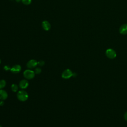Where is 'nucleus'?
Listing matches in <instances>:
<instances>
[{"label": "nucleus", "instance_id": "nucleus-1", "mask_svg": "<svg viewBox=\"0 0 127 127\" xmlns=\"http://www.w3.org/2000/svg\"><path fill=\"white\" fill-rule=\"evenodd\" d=\"M17 97L20 101H25L28 99V95L25 91L20 90L17 93Z\"/></svg>", "mask_w": 127, "mask_h": 127}, {"label": "nucleus", "instance_id": "nucleus-2", "mask_svg": "<svg viewBox=\"0 0 127 127\" xmlns=\"http://www.w3.org/2000/svg\"><path fill=\"white\" fill-rule=\"evenodd\" d=\"M106 56L110 59H113L116 57L117 54L116 51L112 49H108L105 52Z\"/></svg>", "mask_w": 127, "mask_h": 127}, {"label": "nucleus", "instance_id": "nucleus-3", "mask_svg": "<svg viewBox=\"0 0 127 127\" xmlns=\"http://www.w3.org/2000/svg\"><path fill=\"white\" fill-rule=\"evenodd\" d=\"M23 76L26 79H32L35 76V72L30 69H27L23 72Z\"/></svg>", "mask_w": 127, "mask_h": 127}, {"label": "nucleus", "instance_id": "nucleus-4", "mask_svg": "<svg viewBox=\"0 0 127 127\" xmlns=\"http://www.w3.org/2000/svg\"><path fill=\"white\" fill-rule=\"evenodd\" d=\"M73 75V72L69 69H66L64 70L62 73V76L64 79H68Z\"/></svg>", "mask_w": 127, "mask_h": 127}, {"label": "nucleus", "instance_id": "nucleus-5", "mask_svg": "<svg viewBox=\"0 0 127 127\" xmlns=\"http://www.w3.org/2000/svg\"><path fill=\"white\" fill-rule=\"evenodd\" d=\"M38 62L35 60H31L27 63V67L29 68H33L37 66Z\"/></svg>", "mask_w": 127, "mask_h": 127}, {"label": "nucleus", "instance_id": "nucleus-6", "mask_svg": "<svg viewBox=\"0 0 127 127\" xmlns=\"http://www.w3.org/2000/svg\"><path fill=\"white\" fill-rule=\"evenodd\" d=\"M28 85H29V82L27 80L25 79H23L21 80L19 83V86L20 88L23 89L26 88L28 86Z\"/></svg>", "mask_w": 127, "mask_h": 127}, {"label": "nucleus", "instance_id": "nucleus-7", "mask_svg": "<svg viewBox=\"0 0 127 127\" xmlns=\"http://www.w3.org/2000/svg\"><path fill=\"white\" fill-rule=\"evenodd\" d=\"M119 32L122 35L127 34V24H124L120 26Z\"/></svg>", "mask_w": 127, "mask_h": 127}, {"label": "nucleus", "instance_id": "nucleus-8", "mask_svg": "<svg viewBox=\"0 0 127 127\" xmlns=\"http://www.w3.org/2000/svg\"><path fill=\"white\" fill-rule=\"evenodd\" d=\"M21 67L19 64H15L13 65L10 69V71L14 73H17L21 71Z\"/></svg>", "mask_w": 127, "mask_h": 127}, {"label": "nucleus", "instance_id": "nucleus-9", "mask_svg": "<svg viewBox=\"0 0 127 127\" xmlns=\"http://www.w3.org/2000/svg\"><path fill=\"white\" fill-rule=\"evenodd\" d=\"M42 26L43 28L46 30V31H48L51 28V24L49 23V21H44L42 23Z\"/></svg>", "mask_w": 127, "mask_h": 127}, {"label": "nucleus", "instance_id": "nucleus-10", "mask_svg": "<svg viewBox=\"0 0 127 127\" xmlns=\"http://www.w3.org/2000/svg\"><path fill=\"white\" fill-rule=\"evenodd\" d=\"M7 93L5 90L2 89L0 90V99L2 100H5L7 98Z\"/></svg>", "mask_w": 127, "mask_h": 127}, {"label": "nucleus", "instance_id": "nucleus-11", "mask_svg": "<svg viewBox=\"0 0 127 127\" xmlns=\"http://www.w3.org/2000/svg\"><path fill=\"white\" fill-rule=\"evenodd\" d=\"M11 88L12 91L13 92H16L18 89V86L16 84H12L11 86Z\"/></svg>", "mask_w": 127, "mask_h": 127}, {"label": "nucleus", "instance_id": "nucleus-12", "mask_svg": "<svg viewBox=\"0 0 127 127\" xmlns=\"http://www.w3.org/2000/svg\"><path fill=\"white\" fill-rule=\"evenodd\" d=\"M5 85H6V82L4 80L2 79L0 80V89L4 87Z\"/></svg>", "mask_w": 127, "mask_h": 127}, {"label": "nucleus", "instance_id": "nucleus-13", "mask_svg": "<svg viewBox=\"0 0 127 127\" xmlns=\"http://www.w3.org/2000/svg\"><path fill=\"white\" fill-rule=\"evenodd\" d=\"M21 1L25 5H29L31 3V0H21Z\"/></svg>", "mask_w": 127, "mask_h": 127}, {"label": "nucleus", "instance_id": "nucleus-14", "mask_svg": "<svg viewBox=\"0 0 127 127\" xmlns=\"http://www.w3.org/2000/svg\"><path fill=\"white\" fill-rule=\"evenodd\" d=\"M41 72V69L39 67H37L35 70V73L36 74H40Z\"/></svg>", "mask_w": 127, "mask_h": 127}, {"label": "nucleus", "instance_id": "nucleus-15", "mask_svg": "<svg viewBox=\"0 0 127 127\" xmlns=\"http://www.w3.org/2000/svg\"><path fill=\"white\" fill-rule=\"evenodd\" d=\"M38 64H39V65H40L41 66H42L45 64V62L43 61H40L38 62Z\"/></svg>", "mask_w": 127, "mask_h": 127}, {"label": "nucleus", "instance_id": "nucleus-16", "mask_svg": "<svg viewBox=\"0 0 127 127\" xmlns=\"http://www.w3.org/2000/svg\"><path fill=\"white\" fill-rule=\"evenodd\" d=\"M4 69L5 70H10L11 68L9 66H8V65H5L4 67Z\"/></svg>", "mask_w": 127, "mask_h": 127}, {"label": "nucleus", "instance_id": "nucleus-17", "mask_svg": "<svg viewBox=\"0 0 127 127\" xmlns=\"http://www.w3.org/2000/svg\"><path fill=\"white\" fill-rule=\"evenodd\" d=\"M124 117L125 120L126 121H127V112H126L125 113V114H124Z\"/></svg>", "mask_w": 127, "mask_h": 127}, {"label": "nucleus", "instance_id": "nucleus-18", "mask_svg": "<svg viewBox=\"0 0 127 127\" xmlns=\"http://www.w3.org/2000/svg\"><path fill=\"white\" fill-rule=\"evenodd\" d=\"M4 105V102L3 101H0V106H3Z\"/></svg>", "mask_w": 127, "mask_h": 127}, {"label": "nucleus", "instance_id": "nucleus-19", "mask_svg": "<svg viewBox=\"0 0 127 127\" xmlns=\"http://www.w3.org/2000/svg\"><path fill=\"white\" fill-rule=\"evenodd\" d=\"M16 0V2H19V1H21V0Z\"/></svg>", "mask_w": 127, "mask_h": 127}, {"label": "nucleus", "instance_id": "nucleus-20", "mask_svg": "<svg viewBox=\"0 0 127 127\" xmlns=\"http://www.w3.org/2000/svg\"><path fill=\"white\" fill-rule=\"evenodd\" d=\"M0 127H2L1 125H0Z\"/></svg>", "mask_w": 127, "mask_h": 127}, {"label": "nucleus", "instance_id": "nucleus-21", "mask_svg": "<svg viewBox=\"0 0 127 127\" xmlns=\"http://www.w3.org/2000/svg\"></svg>", "mask_w": 127, "mask_h": 127}]
</instances>
